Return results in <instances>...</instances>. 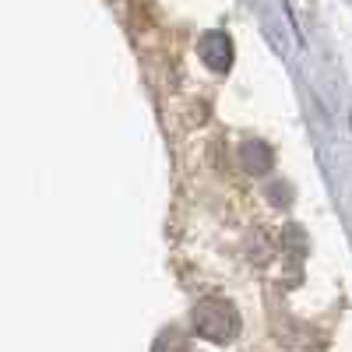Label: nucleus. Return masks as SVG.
<instances>
[{
    "label": "nucleus",
    "mask_w": 352,
    "mask_h": 352,
    "mask_svg": "<svg viewBox=\"0 0 352 352\" xmlns=\"http://www.w3.org/2000/svg\"><path fill=\"white\" fill-rule=\"evenodd\" d=\"M194 331L208 342H232L240 331V317L229 300L222 296H204L194 307Z\"/></svg>",
    "instance_id": "nucleus-1"
},
{
    "label": "nucleus",
    "mask_w": 352,
    "mask_h": 352,
    "mask_svg": "<svg viewBox=\"0 0 352 352\" xmlns=\"http://www.w3.org/2000/svg\"><path fill=\"white\" fill-rule=\"evenodd\" d=\"M201 60L208 64L212 71H229L232 64V43L226 32H208L201 36Z\"/></svg>",
    "instance_id": "nucleus-2"
},
{
    "label": "nucleus",
    "mask_w": 352,
    "mask_h": 352,
    "mask_svg": "<svg viewBox=\"0 0 352 352\" xmlns=\"http://www.w3.org/2000/svg\"><path fill=\"white\" fill-rule=\"evenodd\" d=\"M289 352H310V349H317L320 342H317V335L307 328V324H300V320H285L282 324V338H278Z\"/></svg>",
    "instance_id": "nucleus-3"
},
{
    "label": "nucleus",
    "mask_w": 352,
    "mask_h": 352,
    "mask_svg": "<svg viewBox=\"0 0 352 352\" xmlns=\"http://www.w3.org/2000/svg\"><path fill=\"white\" fill-rule=\"evenodd\" d=\"M152 352H190V349H187V338L180 331H162Z\"/></svg>",
    "instance_id": "nucleus-4"
}]
</instances>
